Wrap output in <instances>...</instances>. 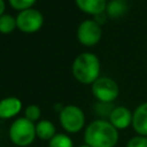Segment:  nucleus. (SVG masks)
Instances as JSON below:
<instances>
[{
  "label": "nucleus",
  "mask_w": 147,
  "mask_h": 147,
  "mask_svg": "<svg viewBox=\"0 0 147 147\" xmlns=\"http://www.w3.org/2000/svg\"><path fill=\"white\" fill-rule=\"evenodd\" d=\"M25 117L28 119H30L31 122L37 121L40 117V108L36 105H30L28 106V108L25 109Z\"/></svg>",
  "instance_id": "17"
},
{
  "label": "nucleus",
  "mask_w": 147,
  "mask_h": 147,
  "mask_svg": "<svg viewBox=\"0 0 147 147\" xmlns=\"http://www.w3.org/2000/svg\"><path fill=\"white\" fill-rule=\"evenodd\" d=\"M132 118H133V114L130 111V109L123 106L115 107L109 113V122L117 130L126 129L127 126L132 125Z\"/></svg>",
  "instance_id": "8"
},
{
  "label": "nucleus",
  "mask_w": 147,
  "mask_h": 147,
  "mask_svg": "<svg viewBox=\"0 0 147 147\" xmlns=\"http://www.w3.org/2000/svg\"><path fill=\"white\" fill-rule=\"evenodd\" d=\"M74 77L83 84H93L100 75V61L92 53L78 55L72 63Z\"/></svg>",
  "instance_id": "2"
},
{
  "label": "nucleus",
  "mask_w": 147,
  "mask_h": 147,
  "mask_svg": "<svg viewBox=\"0 0 147 147\" xmlns=\"http://www.w3.org/2000/svg\"><path fill=\"white\" fill-rule=\"evenodd\" d=\"M36 1L37 0H9V3L14 9H17V10L22 11V10L31 8L34 5Z\"/></svg>",
  "instance_id": "16"
},
{
  "label": "nucleus",
  "mask_w": 147,
  "mask_h": 147,
  "mask_svg": "<svg viewBox=\"0 0 147 147\" xmlns=\"http://www.w3.org/2000/svg\"><path fill=\"white\" fill-rule=\"evenodd\" d=\"M77 7L91 15H99L102 14L107 8V1L106 0H75Z\"/></svg>",
  "instance_id": "11"
},
{
  "label": "nucleus",
  "mask_w": 147,
  "mask_h": 147,
  "mask_svg": "<svg viewBox=\"0 0 147 147\" xmlns=\"http://www.w3.org/2000/svg\"><path fill=\"white\" fill-rule=\"evenodd\" d=\"M106 11L110 18L122 17L127 11V2L125 0H111L107 3Z\"/></svg>",
  "instance_id": "12"
},
{
  "label": "nucleus",
  "mask_w": 147,
  "mask_h": 147,
  "mask_svg": "<svg viewBox=\"0 0 147 147\" xmlns=\"http://www.w3.org/2000/svg\"><path fill=\"white\" fill-rule=\"evenodd\" d=\"M36 136V125L26 117L17 118L10 125L9 137L16 146H29L34 140Z\"/></svg>",
  "instance_id": "3"
},
{
  "label": "nucleus",
  "mask_w": 147,
  "mask_h": 147,
  "mask_svg": "<svg viewBox=\"0 0 147 147\" xmlns=\"http://www.w3.org/2000/svg\"><path fill=\"white\" fill-rule=\"evenodd\" d=\"M80 147H90L88 145H84V146H80Z\"/></svg>",
  "instance_id": "20"
},
{
  "label": "nucleus",
  "mask_w": 147,
  "mask_h": 147,
  "mask_svg": "<svg viewBox=\"0 0 147 147\" xmlns=\"http://www.w3.org/2000/svg\"><path fill=\"white\" fill-rule=\"evenodd\" d=\"M16 18H14L11 15L3 14L0 16V32L3 34H8L14 31L16 28Z\"/></svg>",
  "instance_id": "14"
},
{
  "label": "nucleus",
  "mask_w": 147,
  "mask_h": 147,
  "mask_svg": "<svg viewBox=\"0 0 147 147\" xmlns=\"http://www.w3.org/2000/svg\"><path fill=\"white\" fill-rule=\"evenodd\" d=\"M101 36H102L101 26L94 20L83 21L77 29V38L79 42L87 47L96 45L100 41Z\"/></svg>",
  "instance_id": "6"
},
{
  "label": "nucleus",
  "mask_w": 147,
  "mask_h": 147,
  "mask_svg": "<svg viewBox=\"0 0 147 147\" xmlns=\"http://www.w3.org/2000/svg\"><path fill=\"white\" fill-rule=\"evenodd\" d=\"M92 93L93 95L101 102L108 103L114 101L119 93L118 85L115 80L109 77H99L92 84Z\"/></svg>",
  "instance_id": "5"
},
{
  "label": "nucleus",
  "mask_w": 147,
  "mask_h": 147,
  "mask_svg": "<svg viewBox=\"0 0 147 147\" xmlns=\"http://www.w3.org/2000/svg\"><path fill=\"white\" fill-rule=\"evenodd\" d=\"M126 147H147V137L138 134L127 141Z\"/></svg>",
  "instance_id": "18"
},
{
  "label": "nucleus",
  "mask_w": 147,
  "mask_h": 147,
  "mask_svg": "<svg viewBox=\"0 0 147 147\" xmlns=\"http://www.w3.org/2000/svg\"><path fill=\"white\" fill-rule=\"evenodd\" d=\"M44 22V17L41 13L37 9H25L20 11L16 17V25L17 28L25 33H33L37 32Z\"/></svg>",
  "instance_id": "7"
},
{
  "label": "nucleus",
  "mask_w": 147,
  "mask_h": 147,
  "mask_svg": "<svg viewBox=\"0 0 147 147\" xmlns=\"http://www.w3.org/2000/svg\"><path fill=\"white\" fill-rule=\"evenodd\" d=\"M60 123L62 127L70 133L80 131L85 124V116L83 110L74 105H69L62 108L60 113Z\"/></svg>",
  "instance_id": "4"
},
{
  "label": "nucleus",
  "mask_w": 147,
  "mask_h": 147,
  "mask_svg": "<svg viewBox=\"0 0 147 147\" xmlns=\"http://www.w3.org/2000/svg\"><path fill=\"white\" fill-rule=\"evenodd\" d=\"M36 134L41 140H51L55 136V126L51 121H40L36 125Z\"/></svg>",
  "instance_id": "13"
},
{
  "label": "nucleus",
  "mask_w": 147,
  "mask_h": 147,
  "mask_svg": "<svg viewBox=\"0 0 147 147\" xmlns=\"http://www.w3.org/2000/svg\"><path fill=\"white\" fill-rule=\"evenodd\" d=\"M48 147H74V144H72V140L67 134L59 133V134H55L49 140Z\"/></svg>",
  "instance_id": "15"
},
{
  "label": "nucleus",
  "mask_w": 147,
  "mask_h": 147,
  "mask_svg": "<svg viewBox=\"0 0 147 147\" xmlns=\"http://www.w3.org/2000/svg\"><path fill=\"white\" fill-rule=\"evenodd\" d=\"M3 11H5V2L3 0H0V16L3 15Z\"/></svg>",
  "instance_id": "19"
},
{
  "label": "nucleus",
  "mask_w": 147,
  "mask_h": 147,
  "mask_svg": "<svg viewBox=\"0 0 147 147\" xmlns=\"http://www.w3.org/2000/svg\"><path fill=\"white\" fill-rule=\"evenodd\" d=\"M22 109V102L15 96H9L0 101V118L7 119L17 115Z\"/></svg>",
  "instance_id": "10"
},
{
  "label": "nucleus",
  "mask_w": 147,
  "mask_h": 147,
  "mask_svg": "<svg viewBox=\"0 0 147 147\" xmlns=\"http://www.w3.org/2000/svg\"><path fill=\"white\" fill-rule=\"evenodd\" d=\"M84 140L90 147H114L118 141V132L110 122L96 119L86 127Z\"/></svg>",
  "instance_id": "1"
},
{
  "label": "nucleus",
  "mask_w": 147,
  "mask_h": 147,
  "mask_svg": "<svg viewBox=\"0 0 147 147\" xmlns=\"http://www.w3.org/2000/svg\"><path fill=\"white\" fill-rule=\"evenodd\" d=\"M132 126L138 134L147 137V102L139 105L133 111Z\"/></svg>",
  "instance_id": "9"
}]
</instances>
